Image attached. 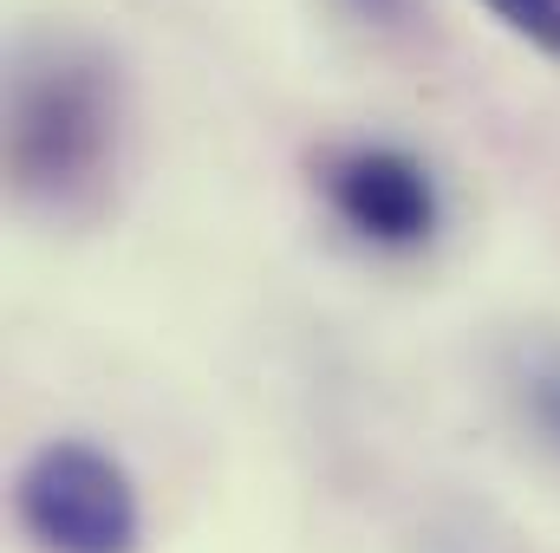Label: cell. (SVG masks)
<instances>
[{
	"mask_svg": "<svg viewBox=\"0 0 560 553\" xmlns=\"http://www.w3.org/2000/svg\"><path fill=\"white\" fill-rule=\"evenodd\" d=\"M528 411H535V423L560 443V365H541V372L528 378Z\"/></svg>",
	"mask_w": 560,
	"mask_h": 553,
	"instance_id": "cell-5",
	"label": "cell"
},
{
	"mask_svg": "<svg viewBox=\"0 0 560 553\" xmlns=\"http://www.w3.org/2000/svg\"><path fill=\"white\" fill-rule=\"evenodd\" d=\"M359 7H365V13H378V20H385V13H398V0H359Z\"/></svg>",
	"mask_w": 560,
	"mask_h": 553,
	"instance_id": "cell-6",
	"label": "cell"
},
{
	"mask_svg": "<svg viewBox=\"0 0 560 553\" xmlns=\"http://www.w3.org/2000/svg\"><path fill=\"white\" fill-rule=\"evenodd\" d=\"M509 33H522L528 46H541V52H555L560 59V0H482Z\"/></svg>",
	"mask_w": 560,
	"mask_h": 553,
	"instance_id": "cell-4",
	"label": "cell"
},
{
	"mask_svg": "<svg viewBox=\"0 0 560 553\" xmlns=\"http://www.w3.org/2000/svg\"><path fill=\"white\" fill-rule=\"evenodd\" d=\"M13 515L39 553H138V489L105 449L59 436L13 475Z\"/></svg>",
	"mask_w": 560,
	"mask_h": 553,
	"instance_id": "cell-2",
	"label": "cell"
},
{
	"mask_svg": "<svg viewBox=\"0 0 560 553\" xmlns=\"http://www.w3.org/2000/svg\"><path fill=\"white\" fill-rule=\"evenodd\" d=\"M118 163V92L105 59L52 52L26 59L7 105V169L33 209H85Z\"/></svg>",
	"mask_w": 560,
	"mask_h": 553,
	"instance_id": "cell-1",
	"label": "cell"
},
{
	"mask_svg": "<svg viewBox=\"0 0 560 553\" xmlns=\"http://www.w3.org/2000/svg\"><path fill=\"white\" fill-rule=\"evenodd\" d=\"M326 196L339 209V222L378 248H418L436 228V183L418 156L405 150H385V143H365V150H346L332 169H326Z\"/></svg>",
	"mask_w": 560,
	"mask_h": 553,
	"instance_id": "cell-3",
	"label": "cell"
}]
</instances>
